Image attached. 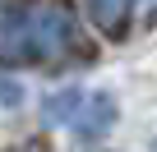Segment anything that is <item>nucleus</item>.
Returning <instances> with one entry per match:
<instances>
[{
  "label": "nucleus",
  "mask_w": 157,
  "mask_h": 152,
  "mask_svg": "<svg viewBox=\"0 0 157 152\" xmlns=\"http://www.w3.org/2000/svg\"><path fill=\"white\" fill-rule=\"evenodd\" d=\"M74 46V14L56 0L0 14V65H42Z\"/></svg>",
  "instance_id": "f257e3e1"
},
{
  "label": "nucleus",
  "mask_w": 157,
  "mask_h": 152,
  "mask_svg": "<svg viewBox=\"0 0 157 152\" xmlns=\"http://www.w3.org/2000/svg\"><path fill=\"white\" fill-rule=\"evenodd\" d=\"M42 115H46V124H69L74 134H83V138H102L116 124V97L111 92L65 88V92H51L42 102Z\"/></svg>",
  "instance_id": "f03ea898"
},
{
  "label": "nucleus",
  "mask_w": 157,
  "mask_h": 152,
  "mask_svg": "<svg viewBox=\"0 0 157 152\" xmlns=\"http://www.w3.org/2000/svg\"><path fill=\"white\" fill-rule=\"evenodd\" d=\"M88 14L106 37H120L129 23V0H88Z\"/></svg>",
  "instance_id": "7ed1b4c3"
},
{
  "label": "nucleus",
  "mask_w": 157,
  "mask_h": 152,
  "mask_svg": "<svg viewBox=\"0 0 157 152\" xmlns=\"http://www.w3.org/2000/svg\"><path fill=\"white\" fill-rule=\"evenodd\" d=\"M10 102H19V88H14V83H5V79H0V106H10Z\"/></svg>",
  "instance_id": "20e7f679"
},
{
  "label": "nucleus",
  "mask_w": 157,
  "mask_h": 152,
  "mask_svg": "<svg viewBox=\"0 0 157 152\" xmlns=\"http://www.w3.org/2000/svg\"><path fill=\"white\" fill-rule=\"evenodd\" d=\"M152 152H157V147H152Z\"/></svg>",
  "instance_id": "39448f33"
}]
</instances>
